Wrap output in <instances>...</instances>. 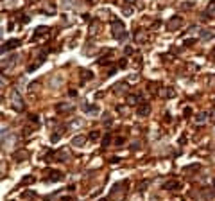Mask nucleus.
<instances>
[{"label":"nucleus","mask_w":215,"mask_h":201,"mask_svg":"<svg viewBox=\"0 0 215 201\" xmlns=\"http://www.w3.org/2000/svg\"><path fill=\"white\" fill-rule=\"evenodd\" d=\"M111 34H113V38L120 40V42H125V38H127V34H125V25H124L120 20H117V18L111 20Z\"/></svg>","instance_id":"f257e3e1"},{"label":"nucleus","mask_w":215,"mask_h":201,"mask_svg":"<svg viewBox=\"0 0 215 201\" xmlns=\"http://www.w3.org/2000/svg\"><path fill=\"white\" fill-rule=\"evenodd\" d=\"M125 189H127V187H122V183H115L111 187V191H109V199H113V201L120 199L122 194L125 192Z\"/></svg>","instance_id":"f03ea898"},{"label":"nucleus","mask_w":215,"mask_h":201,"mask_svg":"<svg viewBox=\"0 0 215 201\" xmlns=\"http://www.w3.org/2000/svg\"><path fill=\"white\" fill-rule=\"evenodd\" d=\"M11 104H13V108H14L16 111H22V110H23V106H25V104H23V99L20 97V94H18L16 90L11 94Z\"/></svg>","instance_id":"7ed1b4c3"},{"label":"nucleus","mask_w":215,"mask_h":201,"mask_svg":"<svg viewBox=\"0 0 215 201\" xmlns=\"http://www.w3.org/2000/svg\"><path fill=\"white\" fill-rule=\"evenodd\" d=\"M197 201H208V199H213L215 198V192L213 191H208V189H205V191L201 192H195V194H192Z\"/></svg>","instance_id":"20e7f679"},{"label":"nucleus","mask_w":215,"mask_h":201,"mask_svg":"<svg viewBox=\"0 0 215 201\" xmlns=\"http://www.w3.org/2000/svg\"><path fill=\"white\" fill-rule=\"evenodd\" d=\"M81 106H82V111L88 113V115H99V113H101V108L97 104H88L86 101H82Z\"/></svg>","instance_id":"39448f33"},{"label":"nucleus","mask_w":215,"mask_h":201,"mask_svg":"<svg viewBox=\"0 0 215 201\" xmlns=\"http://www.w3.org/2000/svg\"><path fill=\"white\" fill-rule=\"evenodd\" d=\"M181 23H183V18L176 14V16H172L170 20L167 22V29H169V31H176V29L181 27Z\"/></svg>","instance_id":"423d86ee"},{"label":"nucleus","mask_w":215,"mask_h":201,"mask_svg":"<svg viewBox=\"0 0 215 201\" xmlns=\"http://www.w3.org/2000/svg\"><path fill=\"white\" fill-rule=\"evenodd\" d=\"M181 181L179 180H167L163 183V189L165 191H181Z\"/></svg>","instance_id":"0eeeda50"},{"label":"nucleus","mask_w":215,"mask_h":201,"mask_svg":"<svg viewBox=\"0 0 215 201\" xmlns=\"http://www.w3.org/2000/svg\"><path fill=\"white\" fill-rule=\"evenodd\" d=\"M149 113H151V104L149 103H140V104L136 106V115L147 117Z\"/></svg>","instance_id":"6e6552de"},{"label":"nucleus","mask_w":215,"mask_h":201,"mask_svg":"<svg viewBox=\"0 0 215 201\" xmlns=\"http://www.w3.org/2000/svg\"><path fill=\"white\" fill-rule=\"evenodd\" d=\"M129 90V85L125 83V81H122V83H117V85L113 86V92L117 94V95H120V94H125Z\"/></svg>","instance_id":"1a4fd4ad"},{"label":"nucleus","mask_w":215,"mask_h":201,"mask_svg":"<svg viewBox=\"0 0 215 201\" xmlns=\"http://www.w3.org/2000/svg\"><path fill=\"white\" fill-rule=\"evenodd\" d=\"M20 45H22L20 40H9L7 43H4V45H2V52L11 50V49H16V47H20Z\"/></svg>","instance_id":"9d476101"},{"label":"nucleus","mask_w":215,"mask_h":201,"mask_svg":"<svg viewBox=\"0 0 215 201\" xmlns=\"http://www.w3.org/2000/svg\"><path fill=\"white\" fill-rule=\"evenodd\" d=\"M72 146H74V147H84V146H86V137H82V135L74 137L72 138Z\"/></svg>","instance_id":"9b49d317"},{"label":"nucleus","mask_w":215,"mask_h":201,"mask_svg":"<svg viewBox=\"0 0 215 201\" xmlns=\"http://www.w3.org/2000/svg\"><path fill=\"white\" fill-rule=\"evenodd\" d=\"M63 180V174L59 171H49V176H47V181H61Z\"/></svg>","instance_id":"f8f14e48"},{"label":"nucleus","mask_w":215,"mask_h":201,"mask_svg":"<svg viewBox=\"0 0 215 201\" xmlns=\"http://www.w3.org/2000/svg\"><path fill=\"white\" fill-rule=\"evenodd\" d=\"M65 131H66L65 127H58V129H54V131H52V135H50V142H52V144H56V142L61 138V135L65 133Z\"/></svg>","instance_id":"ddd939ff"},{"label":"nucleus","mask_w":215,"mask_h":201,"mask_svg":"<svg viewBox=\"0 0 215 201\" xmlns=\"http://www.w3.org/2000/svg\"><path fill=\"white\" fill-rule=\"evenodd\" d=\"M127 103L131 106H136L142 103V95L140 94H131V95H127Z\"/></svg>","instance_id":"4468645a"},{"label":"nucleus","mask_w":215,"mask_h":201,"mask_svg":"<svg viewBox=\"0 0 215 201\" xmlns=\"http://www.w3.org/2000/svg\"><path fill=\"white\" fill-rule=\"evenodd\" d=\"M54 156H56L54 160H58V162H66L68 156H70V153H68V151H65V149H61V151H58Z\"/></svg>","instance_id":"2eb2a0df"},{"label":"nucleus","mask_w":215,"mask_h":201,"mask_svg":"<svg viewBox=\"0 0 215 201\" xmlns=\"http://www.w3.org/2000/svg\"><path fill=\"white\" fill-rule=\"evenodd\" d=\"M213 38V31L212 29H203L201 31V40L203 42H208V40H212Z\"/></svg>","instance_id":"dca6fc26"},{"label":"nucleus","mask_w":215,"mask_h":201,"mask_svg":"<svg viewBox=\"0 0 215 201\" xmlns=\"http://www.w3.org/2000/svg\"><path fill=\"white\" fill-rule=\"evenodd\" d=\"M45 34H49V27H45V25H40V27L34 31V38H40V36H45Z\"/></svg>","instance_id":"f3484780"},{"label":"nucleus","mask_w":215,"mask_h":201,"mask_svg":"<svg viewBox=\"0 0 215 201\" xmlns=\"http://www.w3.org/2000/svg\"><path fill=\"white\" fill-rule=\"evenodd\" d=\"M14 162H23V160H27V151H18V153H14Z\"/></svg>","instance_id":"a211bd4d"},{"label":"nucleus","mask_w":215,"mask_h":201,"mask_svg":"<svg viewBox=\"0 0 215 201\" xmlns=\"http://www.w3.org/2000/svg\"><path fill=\"white\" fill-rule=\"evenodd\" d=\"M81 72V79L82 81H90V79H93V74L90 72V70H79Z\"/></svg>","instance_id":"6ab92c4d"},{"label":"nucleus","mask_w":215,"mask_h":201,"mask_svg":"<svg viewBox=\"0 0 215 201\" xmlns=\"http://www.w3.org/2000/svg\"><path fill=\"white\" fill-rule=\"evenodd\" d=\"M160 94H161L163 97H174V95H176V92L172 90V88H170V86H167V88H165V90H161Z\"/></svg>","instance_id":"aec40b11"},{"label":"nucleus","mask_w":215,"mask_h":201,"mask_svg":"<svg viewBox=\"0 0 215 201\" xmlns=\"http://www.w3.org/2000/svg\"><path fill=\"white\" fill-rule=\"evenodd\" d=\"M74 110V106L68 104V103H65V104H58V111H72Z\"/></svg>","instance_id":"412c9836"},{"label":"nucleus","mask_w":215,"mask_h":201,"mask_svg":"<svg viewBox=\"0 0 215 201\" xmlns=\"http://www.w3.org/2000/svg\"><path fill=\"white\" fill-rule=\"evenodd\" d=\"M206 119H208V115H206V113H197V117H195V122H197V124H203Z\"/></svg>","instance_id":"4be33fe9"},{"label":"nucleus","mask_w":215,"mask_h":201,"mask_svg":"<svg viewBox=\"0 0 215 201\" xmlns=\"http://www.w3.org/2000/svg\"><path fill=\"white\" fill-rule=\"evenodd\" d=\"M158 83H149V85H147V90H149V92H153V94H158Z\"/></svg>","instance_id":"5701e85b"},{"label":"nucleus","mask_w":215,"mask_h":201,"mask_svg":"<svg viewBox=\"0 0 215 201\" xmlns=\"http://www.w3.org/2000/svg\"><path fill=\"white\" fill-rule=\"evenodd\" d=\"M206 14H210V16H215V2H212V4L208 6V9H206Z\"/></svg>","instance_id":"b1692460"},{"label":"nucleus","mask_w":215,"mask_h":201,"mask_svg":"<svg viewBox=\"0 0 215 201\" xmlns=\"http://www.w3.org/2000/svg\"><path fill=\"white\" fill-rule=\"evenodd\" d=\"M122 11L125 16H131L133 14V9H131V6H122Z\"/></svg>","instance_id":"393cba45"},{"label":"nucleus","mask_w":215,"mask_h":201,"mask_svg":"<svg viewBox=\"0 0 215 201\" xmlns=\"http://www.w3.org/2000/svg\"><path fill=\"white\" fill-rule=\"evenodd\" d=\"M149 183H151V181H149V180H143L142 183L138 185V191H140V192H143V191H145V189H147V185H149Z\"/></svg>","instance_id":"a878e982"},{"label":"nucleus","mask_w":215,"mask_h":201,"mask_svg":"<svg viewBox=\"0 0 215 201\" xmlns=\"http://www.w3.org/2000/svg\"><path fill=\"white\" fill-rule=\"evenodd\" d=\"M109 144H111V137H109V135H106V137L102 138V147H108Z\"/></svg>","instance_id":"bb28decb"},{"label":"nucleus","mask_w":215,"mask_h":201,"mask_svg":"<svg viewBox=\"0 0 215 201\" xmlns=\"http://www.w3.org/2000/svg\"><path fill=\"white\" fill-rule=\"evenodd\" d=\"M32 181H34V176H25V178L22 180V185H29Z\"/></svg>","instance_id":"cd10ccee"},{"label":"nucleus","mask_w":215,"mask_h":201,"mask_svg":"<svg viewBox=\"0 0 215 201\" xmlns=\"http://www.w3.org/2000/svg\"><path fill=\"white\" fill-rule=\"evenodd\" d=\"M181 7H183V9H190V7H194V2H183Z\"/></svg>","instance_id":"c85d7f7f"},{"label":"nucleus","mask_w":215,"mask_h":201,"mask_svg":"<svg viewBox=\"0 0 215 201\" xmlns=\"http://www.w3.org/2000/svg\"><path fill=\"white\" fill-rule=\"evenodd\" d=\"M88 138H90V140H97V138H99V131H92V133L88 135Z\"/></svg>","instance_id":"c756f323"},{"label":"nucleus","mask_w":215,"mask_h":201,"mask_svg":"<svg viewBox=\"0 0 215 201\" xmlns=\"http://www.w3.org/2000/svg\"><path fill=\"white\" fill-rule=\"evenodd\" d=\"M72 127H77V126H82V120H79V119H75V120H72Z\"/></svg>","instance_id":"7c9ffc66"},{"label":"nucleus","mask_w":215,"mask_h":201,"mask_svg":"<svg viewBox=\"0 0 215 201\" xmlns=\"http://www.w3.org/2000/svg\"><path fill=\"white\" fill-rule=\"evenodd\" d=\"M40 66V63H32V65H29V68H27V72H34L36 68Z\"/></svg>","instance_id":"2f4dec72"},{"label":"nucleus","mask_w":215,"mask_h":201,"mask_svg":"<svg viewBox=\"0 0 215 201\" xmlns=\"http://www.w3.org/2000/svg\"><path fill=\"white\" fill-rule=\"evenodd\" d=\"M29 120H31V122H36V124H38V122H40V117L32 113V115H29Z\"/></svg>","instance_id":"473e14b6"},{"label":"nucleus","mask_w":215,"mask_h":201,"mask_svg":"<svg viewBox=\"0 0 215 201\" xmlns=\"http://www.w3.org/2000/svg\"><path fill=\"white\" fill-rule=\"evenodd\" d=\"M36 194L34 192H23V199H31V198H34Z\"/></svg>","instance_id":"72a5a7b5"},{"label":"nucleus","mask_w":215,"mask_h":201,"mask_svg":"<svg viewBox=\"0 0 215 201\" xmlns=\"http://www.w3.org/2000/svg\"><path fill=\"white\" fill-rule=\"evenodd\" d=\"M122 144H124V137L115 138V146H122Z\"/></svg>","instance_id":"f704fd0d"},{"label":"nucleus","mask_w":215,"mask_h":201,"mask_svg":"<svg viewBox=\"0 0 215 201\" xmlns=\"http://www.w3.org/2000/svg\"><path fill=\"white\" fill-rule=\"evenodd\" d=\"M118 66H127V59H125V58H122V59H120V61H118Z\"/></svg>","instance_id":"c9c22d12"},{"label":"nucleus","mask_w":215,"mask_h":201,"mask_svg":"<svg viewBox=\"0 0 215 201\" xmlns=\"http://www.w3.org/2000/svg\"><path fill=\"white\" fill-rule=\"evenodd\" d=\"M109 162H111V163H118V162H120V158H118V156H111V158H109Z\"/></svg>","instance_id":"e433bc0d"},{"label":"nucleus","mask_w":215,"mask_h":201,"mask_svg":"<svg viewBox=\"0 0 215 201\" xmlns=\"http://www.w3.org/2000/svg\"><path fill=\"white\" fill-rule=\"evenodd\" d=\"M133 54V47H125V56H131Z\"/></svg>","instance_id":"4c0bfd02"},{"label":"nucleus","mask_w":215,"mask_h":201,"mask_svg":"<svg viewBox=\"0 0 215 201\" xmlns=\"http://www.w3.org/2000/svg\"><path fill=\"white\" fill-rule=\"evenodd\" d=\"M194 43H195V40H186V42H185V45H186V47H192Z\"/></svg>","instance_id":"58836bf2"},{"label":"nucleus","mask_w":215,"mask_h":201,"mask_svg":"<svg viewBox=\"0 0 215 201\" xmlns=\"http://www.w3.org/2000/svg\"><path fill=\"white\" fill-rule=\"evenodd\" d=\"M115 74H117V68H109V70H108V75H109V77L115 75Z\"/></svg>","instance_id":"ea45409f"},{"label":"nucleus","mask_w":215,"mask_h":201,"mask_svg":"<svg viewBox=\"0 0 215 201\" xmlns=\"http://www.w3.org/2000/svg\"><path fill=\"white\" fill-rule=\"evenodd\" d=\"M131 149H133V151H134V149H140V144H138V142H134L133 146H131Z\"/></svg>","instance_id":"a19ab883"},{"label":"nucleus","mask_w":215,"mask_h":201,"mask_svg":"<svg viewBox=\"0 0 215 201\" xmlns=\"http://www.w3.org/2000/svg\"><path fill=\"white\" fill-rule=\"evenodd\" d=\"M170 120H172V119H170V115H169V113H165V122H170Z\"/></svg>","instance_id":"79ce46f5"},{"label":"nucleus","mask_w":215,"mask_h":201,"mask_svg":"<svg viewBox=\"0 0 215 201\" xmlns=\"http://www.w3.org/2000/svg\"><path fill=\"white\" fill-rule=\"evenodd\" d=\"M61 201H74V199H72L70 196H66V198H65V196H63V198H61Z\"/></svg>","instance_id":"37998d69"},{"label":"nucleus","mask_w":215,"mask_h":201,"mask_svg":"<svg viewBox=\"0 0 215 201\" xmlns=\"http://www.w3.org/2000/svg\"><path fill=\"white\" fill-rule=\"evenodd\" d=\"M20 22H23V23H27V22H29V16H23V18H20Z\"/></svg>","instance_id":"c03bdc74"},{"label":"nucleus","mask_w":215,"mask_h":201,"mask_svg":"<svg viewBox=\"0 0 215 201\" xmlns=\"http://www.w3.org/2000/svg\"><path fill=\"white\" fill-rule=\"evenodd\" d=\"M212 59H215V50H213V52H212Z\"/></svg>","instance_id":"a18cd8bd"},{"label":"nucleus","mask_w":215,"mask_h":201,"mask_svg":"<svg viewBox=\"0 0 215 201\" xmlns=\"http://www.w3.org/2000/svg\"><path fill=\"white\" fill-rule=\"evenodd\" d=\"M99 201H108V199H99Z\"/></svg>","instance_id":"49530a36"},{"label":"nucleus","mask_w":215,"mask_h":201,"mask_svg":"<svg viewBox=\"0 0 215 201\" xmlns=\"http://www.w3.org/2000/svg\"><path fill=\"white\" fill-rule=\"evenodd\" d=\"M127 2H134V0H127Z\"/></svg>","instance_id":"de8ad7c7"},{"label":"nucleus","mask_w":215,"mask_h":201,"mask_svg":"<svg viewBox=\"0 0 215 201\" xmlns=\"http://www.w3.org/2000/svg\"><path fill=\"white\" fill-rule=\"evenodd\" d=\"M213 187H215V180H213Z\"/></svg>","instance_id":"09e8293b"}]
</instances>
